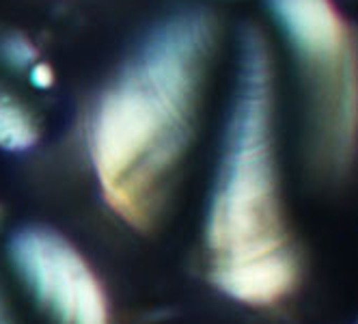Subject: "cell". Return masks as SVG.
Returning <instances> with one entry per match:
<instances>
[{
	"instance_id": "7",
	"label": "cell",
	"mask_w": 358,
	"mask_h": 324,
	"mask_svg": "<svg viewBox=\"0 0 358 324\" xmlns=\"http://www.w3.org/2000/svg\"><path fill=\"white\" fill-rule=\"evenodd\" d=\"M39 59L35 43L22 33H9L0 37V61L9 69L15 71H31V67Z\"/></svg>"
},
{
	"instance_id": "10",
	"label": "cell",
	"mask_w": 358,
	"mask_h": 324,
	"mask_svg": "<svg viewBox=\"0 0 358 324\" xmlns=\"http://www.w3.org/2000/svg\"><path fill=\"white\" fill-rule=\"evenodd\" d=\"M0 218H3V212H0Z\"/></svg>"
},
{
	"instance_id": "2",
	"label": "cell",
	"mask_w": 358,
	"mask_h": 324,
	"mask_svg": "<svg viewBox=\"0 0 358 324\" xmlns=\"http://www.w3.org/2000/svg\"><path fill=\"white\" fill-rule=\"evenodd\" d=\"M208 268L242 264L294 246L280 202L270 45L242 31L231 106L203 220Z\"/></svg>"
},
{
	"instance_id": "4",
	"label": "cell",
	"mask_w": 358,
	"mask_h": 324,
	"mask_svg": "<svg viewBox=\"0 0 358 324\" xmlns=\"http://www.w3.org/2000/svg\"><path fill=\"white\" fill-rule=\"evenodd\" d=\"M210 283L231 301L264 309L289 298L300 283V258L296 248L255 258L242 264L208 268Z\"/></svg>"
},
{
	"instance_id": "5",
	"label": "cell",
	"mask_w": 358,
	"mask_h": 324,
	"mask_svg": "<svg viewBox=\"0 0 358 324\" xmlns=\"http://www.w3.org/2000/svg\"><path fill=\"white\" fill-rule=\"evenodd\" d=\"M296 59L335 52L350 45V33L332 0H268Z\"/></svg>"
},
{
	"instance_id": "3",
	"label": "cell",
	"mask_w": 358,
	"mask_h": 324,
	"mask_svg": "<svg viewBox=\"0 0 358 324\" xmlns=\"http://www.w3.org/2000/svg\"><path fill=\"white\" fill-rule=\"evenodd\" d=\"M13 272L52 324H106L108 294L87 258L48 225H24L7 242Z\"/></svg>"
},
{
	"instance_id": "9",
	"label": "cell",
	"mask_w": 358,
	"mask_h": 324,
	"mask_svg": "<svg viewBox=\"0 0 358 324\" xmlns=\"http://www.w3.org/2000/svg\"><path fill=\"white\" fill-rule=\"evenodd\" d=\"M0 324H15V318L9 309V303H7V296L5 292L0 290Z\"/></svg>"
},
{
	"instance_id": "1",
	"label": "cell",
	"mask_w": 358,
	"mask_h": 324,
	"mask_svg": "<svg viewBox=\"0 0 358 324\" xmlns=\"http://www.w3.org/2000/svg\"><path fill=\"white\" fill-rule=\"evenodd\" d=\"M218 22L177 9L143 33L87 123V152L106 206L130 227L151 230L196 132Z\"/></svg>"
},
{
	"instance_id": "8",
	"label": "cell",
	"mask_w": 358,
	"mask_h": 324,
	"mask_svg": "<svg viewBox=\"0 0 358 324\" xmlns=\"http://www.w3.org/2000/svg\"><path fill=\"white\" fill-rule=\"evenodd\" d=\"M31 83L37 87V89H48V87H52L55 83V71L50 65L45 63H35L31 67Z\"/></svg>"
},
{
	"instance_id": "6",
	"label": "cell",
	"mask_w": 358,
	"mask_h": 324,
	"mask_svg": "<svg viewBox=\"0 0 358 324\" xmlns=\"http://www.w3.org/2000/svg\"><path fill=\"white\" fill-rule=\"evenodd\" d=\"M39 143V123L31 108L0 87V152L24 154Z\"/></svg>"
}]
</instances>
